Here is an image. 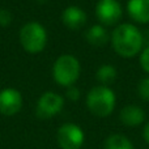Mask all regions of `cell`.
<instances>
[{
    "mask_svg": "<svg viewBox=\"0 0 149 149\" xmlns=\"http://www.w3.org/2000/svg\"><path fill=\"white\" fill-rule=\"evenodd\" d=\"M64 100L62 95L54 92H47L41 95L37 103V116L39 119H49L56 115L63 109Z\"/></svg>",
    "mask_w": 149,
    "mask_h": 149,
    "instance_id": "52a82bcc",
    "label": "cell"
},
{
    "mask_svg": "<svg viewBox=\"0 0 149 149\" xmlns=\"http://www.w3.org/2000/svg\"><path fill=\"white\" fill-rule=\"evenodd\" d=\"M95 15L102 25L114 26L120 21L123 10L116 0H100L95 7Z\"/></svg>",
    "mask_w": 149,
    "mask_h": 149,
    "instance_id": "5b68a950",
    "label": "cell"
},
{
    "mask_svg": "<svg viewBox=\"0 0 149 149\" xmlns=\"http://www.w3.org/2000/svg\"><path fill=\"white\" fill-rule=\"evenodd\" d=\"M111 45L120 56L132 58L141 51L143 34L132 24H120L111 34Z\"/></svg>",
    "mask_w": 149,
    "mask_h": 149,
    "instance_id": "6da1fadb",
    "label": "cell"
},
{
    "mask_svg": "<svg viewBox=\"0 0 149 149\" xmlns=\"http://www.w3.org/2000/svg\"><path fill=\"white\" fill-rule=\"evenodd\" d=\"M67 97L70 98L71 101H77L80 98V90L77 89L76 86H68L67 89Z\"/></svg>",
    "mask_w": 149,
    "mask_h": 149,
    "instance_id": "ac0fdd59",
    "label": "cell"
},
{
    "mask_svg": "<svg viewBox=\"0 0 149 149\" xmlns=\"http://www.w3.org/2000/svg\"><path fill=\"white\" fill-rule=\"evenodd\" d=\"M86 105L89 111L95 116H107L115 107V94L110 88L105 85L94 86L86 97Z\"/></svg>",
    "mask_w": 149,
    "mask_h": 149,
    "instance_id": "7a4b0ae2",
    "label": "cell"
},
{
    "mask_svg": "<svg viewBox=\"0 0 149 149\" xmlns=\"http://www.w3.org/2000/svg\"><path fill=\"white\" fill-rule=\"evenodd\" d=\"M103 149H134L131 141L123 135H111L105 141Z\"/></svg>",
    "mask_w": 149,
    "mask_h": 149,
    "instance_id": "4fadbf2b",
    "label": "cell"
},
{
    "mask_svg": "<svg viewBox=\"0 0 149 149\" xmlns=\"http://www.w3.org/2000/svg\"><path fill=\"white\" fill-rule=\"evenodd\" d=\"M12 22V13L7 9H0V25L8 26Z\"/></svg>",
    "mask_w": 149,
    "mask_h": 149,
    "instance_id": "2e32d148",
    "label": "cell"
},
{
    "mask_svg": "<svg viewBox=\"0 0 149 149\" xmlns=\"http://www.w3.org/2000/svg\"><path fill=\"white\" fill-rule=\"evenodd\" d=\"M85 38H86L88 43H90L92 46L101 47L105 46L109 42V34L102 25H94L86 31Z\"/></svg>",
    "mask_w": 149,
    "mask_h": 149,
    "instance_id": "7c38bea8",
    "label": "cell"
},
{
    "mask_svg": "<svg viewBox=\"0 0 149 149\" xmlns=\"http://www.w3.org/2000/svg\"><path fill=\"white\" fill-rule=\"evenodd\" d=\"M20 43L29 54H39L47 43L46 29L38 22H28L20 30Z\"/></svg>",
    "mask_w": 149,
    "mask_h": 149,
    "instance_id": "3957f363",
    "label": "cell"
},
{
    "mask_svg": "<svg viewBox=\"0 0 149 149\" xmlns=\"http://www.w3.org/2000/svg\"><path fill=\"white\" fill-rule=\"evenodd\" d=\"M137 92H139V95L143 98V100L149 102V77L140 81L139 88H137Z\"/></svg>",
    "mask_w": 149,
    "mask_h": 149,
    "instance_id": "9a60e30c",
    "label": "cell"
},
{
    "mask_svg": "<svg viewBox=\"0 0 149 149\" xmlns=\"http://www.w3.org/2000/svg\"><path fill=\"white\" fill-rule=\"evenodd\" d=\"M22 107V95L13 88H7L0 92V114L15 115Z\"/></svg>",
    "mask_w": 149,
    "mask_h": 149,
    "instance_id": "ba28073f",
    "label": "cell"
},
{
    "mask_svg": "<svg viewBox=\"0 0 149 149\" xmlns=\"http://www.w3.org/2000/svg\"><path fill=\"white\" fill-rule=\"evenodd\" d=\"M56 139L62 149H80L84 143V132L76 124L67 123L58 130Z\"/></svg>",
    "mask_w": 149,
    "mask_h": 149,
    "instance_id": "8992f818",
    "label": "cell"
},
{
    "mask_svg": "<svg viewBox=\"0 0 149 149\" xmlns=\"http://www.w3.org/2000/svg\"><path fill=\"white\" fill-rule=\"evenodd\" d=\"M144 139L147 143H149V122L147 123V126L144 127Z\"/></svg>",
    "mask_w": 149,
    "mask_h": 149,
    "instance_id": "d6986e66",
    "label": "cell"
},
{
    "mask_svg": "<svg viewBox=\"0 0 149 149\" xmlns=\"http://www.w3.org/2000/svg\"><path fill=\"white\" fill-rule=\"evenodd\" d=\"M52 76L62 86H72L80 76V63L73 55H62L52 67Z\"/></svg>",
    "mask_w": 149,
    "mask_h": 149,
    "instance_id": "277c9868",
    "label": "cell"
},
{
    "mask_svg": "<svg viewBox=\"0 0 149 149\" xmlns=\"http://www.w3.org/2000/svg\"><path fill=\"white\" fill-rule=\"evenodd\" d=\"M145 119V113L141 107L135 105H130L122 109L120 111V120L123 124L130 127L139 126L144 122Z\"/></svg>",
    "mask_w": 149,
    "mask_h": 149,
    "instance_id": "8fae6325",
    "label": "cell"
},
{
    "mask_svg": "<svg viewBox=\"0 0 149 149\" xmlns=\"http://www.w3.org/2000/svg\"><path fill=\"white\" fill-rule=\"evenodd\" d=\"M140 64H141L143 70L149 73V47H147V49L141 52V56H140Z\"/></svg>",
    "mask_w": 149,
    "mask_h": 149,
    "instance_id": "e0dca14e",
    "label": "cell"
},
{
    "mask_svg": "<svg viewBox=\"0 0 149 149\" xmlns=\"http://www.w3.org/2000/svg\"><path fill=\"white\" fill-rule=\"evenodd\" d=\"M127 10L131 18L136 22H149V0H130Z\"/></svg>",
    "mask_w": 149,
    "mask_h": 149,
    "instance_id": "30bf717a",
    "label": "cell"
},
{
    "mask_svg": "<svg viewBox=\"0 0 149 149\" xmlns=\"http://www.w3.org/2000/svg\"><path fill=\"white\" fill-rule=\"evenodd\" d=\"M62 21L71 30H80L81 28L85 26V24H86V21H88V17H86V13L80 7L71 5V7H67L63 10Z\"/></svg>",
    "mask_w": 149,
    "mask_h": 149,
    "instance_id": "9c48e42d",
    "label": "cell"
},
{
    "mask_svg": "<svg viewBox=\"0 0 149 149\" xmlns=\"http://www.w3.org/2000/svg\"><path fill=\"white\" fill-rule=\"evenodd\" d=\"M95 76H97L98 81L106 86V85L113 84V82L115 81V79H116V70L113 67V65L105 64V65H102V67H100V70L97 71V74H95Z\"/></svg>",
    "mask_w": 149,
    "mask_h": 149,
    "instance_id": "5bb4252c",
    "label": "cell"
}]
</instances>
